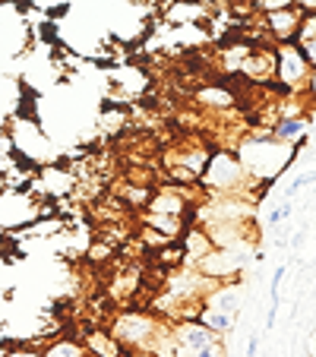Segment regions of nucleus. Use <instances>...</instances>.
<instances>
[{"label":"nucleus","instance_id":"obj_23","mask_svg":"<svg viewBox=\"0 0 316 357\" xmlns=\"http://www.w3.org/2000/svg\"><path fill=\"white\" fill-rule=\"evenodd\" d=\"M291 7H294L301 16H313L316 13V0H294Z\"/></svg>","mask_w":316,"mask_h":357},{"label":"nucleus","instance_id":"obj_6","mask_svg":"<svg viewBox=\"0 0 316 357\" xmlns=\"http://www.w3.org/2000/svg\"><path fill=\"white\" fill-rule=\"evenodd\" d=\"M181 250H183V263L190 266H200L202 259L216 250L212 243V234L206 228H196V225H187V231L181 234Z\"/></svg>","mask_w":316,"mask_h":357},{"label":"nucleus","instance_id":"obj_7","mask_svg":"<svg viewBox=\"0 0 316 357\" xmlns=\"http://www.w3.org/2000/svg\"><path fill=\"white\" fill-rule=\"evenodd\" d=\"M237 76H247L253 86L256 82H272L276 79V51H269V47H253Z\"/></svg>","mask_w":316,"mask_h":357},{"label":"nucleus","instance_id":"obj_3","mask_svg":"<svg viewBox=\"0 0 316 357\" xmlns=\"http://www.w3.org/2000/svg\"><path fill=\"white\" fill-rule=\"evenodd\" d=\"M310 82H313V67L307 63L301 45H297V41L278 45L276 47V79H272V86L285 95H297V92H303V89H310Z\"/></svg>","mask_w":316,"mask_h":357},{"label":"nucleus","instance_id":"obj_15","mask_svg":"<svg viewBox=\"0 0 316 357\" xmlns=\"http://www.w3.org/2000/svg\"><path fill=\"white\" fill-rule=\"evenodd\" d=\"M250 51H253V45H247V41H237V45H228L222 51V63L228 73H241L243 61L250 57Z\"/></svg>","mask_w":316,"mask_h":357},{"label":"nucleus","instance_id":"obj_8","mask_svg":"<svg viewBox=\"0 0 316 357\" xmlns=\"http://www.w3.org/2000/svg\"><path fill=\"white\" fill-rule=\"evenodd\" d=\"M146 206H149V212H155V215H177V218H183V222H190V209H193V202H190L183 193H177V190L152 193Z\"/></svg>","mask_w":316,"mask_h":357},{"label":"nucleus","instance_id":"obj_17","mask_svg":"<svg viewBox=\"0 0 316 357\" xmlns=\"http://www.w3.org/2000/svg\"><path fill=\"white\" fill-rule=\"evenodd\" d=\"M294 0H250V7L259 10V13H272V10H285L291 7Z\"/></svg>","mask_w":316,"mask_h":357},{"label":"nucleus","instance_id":"obj_11","mask_svg":"<svg viewBox=\"0 0 316 357\" xmlns=\"http://www.w3.org/2000/svg\"><path fill=\"white\" fill-rule=\"evenodd\" d=\"M86 348L92 357H127V348L108 329H95L86 335Z\"/></svg>","mask_w":316,"mask_h":357},{"label":"nucleus","instance_id":"obj_5","mask_svg":"<svg viewBox=\"0 0 316 357\" xmlns=\"http://www.w3.org/2000/svg\"><path fill=\"white\" fill-rule=\"evenodd\" d=\"M259 22L262 32L269 35L276 45H288V41H297L303 16L294 7H285V10H272V13H259Z\"/></svg>","mask_w":316,"mask_h":357},{"label":"nucleus","instance_id":"obj_16","mask_svg":"<svg viewBox=\"0 0 316 357\" xmlns=\"http://www.w3.org/2000/svg\"><path fill=\"white\" fill-rule=\"evenodd\" d=\"M101 123H105V133L123 130L127 127V108H123V105H105V108H101Z\"/></svg>","mask_w":316,"mask_h":357},{"label":"nucleus","instance_id":"obj_19","mask_svg":"<svg viewBox=\"0 0 316 357\" xmlns=\"http://www.w3.org/2000/svg\"><path fill=\"white\" fill-rule=\"evenodd\" d=\"M297 45H301V51H303V57H307V63L316 70V38H301Z\"/></svg>","mask_w":316,"mask_h":357},{"label":"nucleus","instance_id":"obj_24","mask_svg":"<svg viewBox=\"0 0 316 357\" xmlns=\"http://www.w3.org/2000/svg\"><path fill=\"white\" fill-rule=\"evenodd\" d=\"M256 354H259V338H250V342H247V357H256Z\"/></svg>","mask_w":316,"mask_h":357},{"label":"nucleus","instance_id":"obj_25","mask_svg":"<svg viewBox=\"0 0 316 357\" xmlns=\"http://www.w3.org/2000/svg\"><path fill=\"white\" fill-rule=\"evenodd\" d=\"M127 357H155L152 351H127Z\"/></svg>","mask_w":316,"mask_h":357},{"label":"nucleus","instance_id":"obj_10","mask_svg":"<svg viewBox=\"0 0 316 357\" xmlns=\"http://www.w3.org/2000/svg\"><path fill=\"white\" fill-rule=\"evenodd\" d=\"M196 101H200L202 108L228 111V108H234L237 101H241V95H237L234 89H228L225 82H212V86H206V89H200V92H196Z\"/></svg>","mask_w":316,"mask_h":357},{"label":"nucleus","instance_id":"obj_2","mask_svg":"<svg viewBox=\"0 0 316 357\" xmlns=\"http://www.w3.org/2000/svg\"><path fill=\"white\" fill-rule=\"evenodd\" d=\"M108 332L123 344L127 351H152L158 338L165 335V326L146 310H121L111 319Z\"/></svg>","mask_w":316,"mask_h":357},{"label":"nucleus","instance_id":"obj_4","mask_svg":"<svg viewBox=\"0 0 316 357\" xmlns=\"http://www.w3.org/2000/svg\"><path fill=\"white\" fill-rule=\"evenodd\" d=\"M212 149L209 146H183V149H174L165 155L168 162V177L177 181L181 187H200V174L206 168Z\"/></svg>","mask_w":316,"mask_h":357},{"label":"nucleus","instance_id":"obj_1","mask_svg":"<svg viewBox=\"0 0 316 357\" xmlns=\"http://www.w3.org/2000/svg\"><path fill=\"white\" fill-rule=\"evenodd\" d=\"M247 177L250 174L234 149H212V155H209L206 168L200 174V187L209 190V193L231 196L247 187Z\"/></svg>","mask_w":316,"mask_h":357},{"label":"nucleus","instance_id":"obj_20","mask_svg":"<svg viewBox=\"0 0 316 357\" xmlns=\"http://www.w3.org/2000/svg\"><path fill=\"white\" fill-rule=\"evenodd\" d=\"M301 38H316V13L313 16H303L301 32H297V41H301Z\"/></svg>","mask_w":316,"mask_h":357},{"label":"nucleus","instance_id":"obj_9","mask_svg":"<svg viewBox=\"0 0 316 357\" xmlns=\"http://www.w3.org/2000/svg\"><path fill=\"white\" fill-rule=\"evenodd\" d=\"M162 13L168 20V26H196L209 16L202 0H165Z\"/></svg>","mask_w":316,"mask_h":357},{"label":"nucleus","instance_id":"obj_21","mask_svg":"<svg viewBox=\"0 0 316 357\" xmlns=\"http://www.w3.org/2000/svg\"><path fill=\"white\" fill-rule=\"evenodd\" d=\"M288 215H291V202H282L278 209H272V212H269V225H282Z\"/></svg>","mask_w":316,"mask_h":357},{"label":"nucleus","instance_id":"obj_14","mask_svg":"<svg viewBox=\"0 0 316 357\" xmlns=\"http://www.w3.org/2000/svg\"><path fill=\"white\" fill-rule=\"evenodd\" d=\"M41 357H92L86 348V342L80 338H54L51 344H45Z\"/></svg>","mask_w":316,"mask_h":357},{"label":"nucleus","instance_id":"obj_13","mask_svg":"<svg viewBox=\"0 0 316 357\" xmlns=\"http://www.w3.org/2000/svg\"><path fill=\"white\" fill-rule=\"evenodd\" d=\"M269 133L276 142H294L297 136L307 133V117H278L269 127Z\"/></svg>","mask_w":316,"mask_h":357},{"label":"nucleus","instance_id":"obj_22","mask_svg":"<svg viewBox=\"0 0 316 357\" xmlns=\"http://www.w3.org/2000/svg\"><path fill=\"white\" fill-rule=\"evenodd\" d=\"M313 181H316V171H310V174H301V177H297V181H294V183H291V187H288V196H294L297 190L310 187V183H313Z\"/></svg>","mask_w":316,"mask_h":357},{"label":"nucleus","instance_id":"obj_12","mask_svg":"<svg viewBox=\"0 0 316 357\" xmlns=\"http://www.w3.org/2000/svg\"><path fill=\"white\" fill-rule=\"evenodd\" d=\"M196 319H200L202 326H209V329L216 332V335H231L234 332V319L237 313H225V310H212V307H200V313H196Z\"/></svg>","mask_w":316,"mask_h":357},{"label":"nucleus","instance_id":"obj_18","mask_svg":"<svg viewBox=\"0 0 316 357\" xmlns=\"http://www.w3.org/2000/svg\"><path fill=\"white\" fill-rule=\"evenodd\" d=\"M193 357H228V348H225V338H216L212 344H206L202 351H196Z\"/></svg>","mask_w":316,"mask_h":357}]
</instances>
